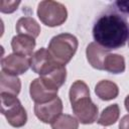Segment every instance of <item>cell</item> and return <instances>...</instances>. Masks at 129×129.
Returning a JSON list of instances; mask_svg holds the SVG:
<instances>
[{
  "instance_id": "cell-21",
  "label": "cell",
  "mask_w": 129,
  "mask_h": 129,
  "mask_svg": "<svg viewBox=\"0 0 129 129\" xmlns=\"http://www.w3.org/2000/svg\"><path fill=\"white\" fill-rule=\"evenodd\" d=\"M124 104H125V108L126 110L129 112V95L125 98V101H124Z\"/></svg>"
},
{
  "instance_id": "cell-18",
  "label": "cell",
  "mask_w": 129,
  "mask_h": 129,
  "mask_svg": "<svg viewBox=\"0 0 129 129\" xmlns=\"http://www.w3.org/2000/svg\"><path fill=\"white\" fill-rule=\"evenodd\" d=\"M19 4H20V1H5V0H2L0 2V10H1L2 13H12L17 9Z\"/></svg>"
},
{
  "instance_id": "cell-9",
  "label": "cell",
  "mask_w": 129,
  "mask_h": 129,
  "mask_svg": "<svg viewBox=\"0 0 129 129\" xmlns=\"http://www.w3.org/2000/svg\"><path fill=\"white\" fill-rule=\"evenodd\" d=\"M57 92L58 90L48 87L41 78L34 79L29 87L30 98L35 102V104H43L53 100L57 97Z\"/></svg>"
},
{
  "instance_id": "cell-19",
  "label": "cell",
  "mask_w": 129,
  "mask_h": 129,
  "mask_svg": "<svg viewBox=\"0 0 129 129\" xmlns=\"http://www.w3.org/2000/svg\"><path fill=\"white\" fill-rule=\"evenodd\" d=\"M112 6L120 13L129 14V1H116L112 4Z\"/></svg>"
},
{
  "instance_id": "cell-1",
  "label": "cell",
  "mask_w": 129,
  "mask_h": 129,
  "mask_svg": "<svg viewBox=\"0 0 129 129\" xmlns=\"http://www.w3.org/2000/svg\"><path fill=\"white\" fill-rule=\"evenodd\" d=\"M93 37L95 42L108 50L118 49L129 41V23L122 13L109 8L95 20Z\"/></svg>"
},
{
  "instance_id": "cell-6",
  "label": "cell",
  "mask_w": 129,
  "mask_h": 129,
  "mask_svg": "<svg viewBox=\"0 0 129 129\" xmlns=\"http://www.w3.org/2000/svg\"><path fill=\"white\" fill-rule=\"evenodd\" d=\"M60 66L61 64L57 63L50 55L49 51L44 47L36 50L30 57V68L35 74H38L40 77L52 73Z\"/></svg>"
},
{
  "instance_id": "cell-14",
  "label": "cell",
  "mask_w": 129,
  "mask_h": 129,
  "mask_svg": "<svg viewBox=\"0 0 129 129\" xmlns=\"http://www.w3.org/2000/svg\"><path fill=\"white\" fill-rule=\"evenodd\" d=\"M95 93L101 100L110 101L117 98L119 89L114 82H111L109 80H102L96 85Z\"/></svg>"
},
{
  "instance_id": "cell-5",
  "label": "cell",
  "mask_w": 129,
  "mask_h": 129,
  "mask_svg": "<svg viewBox=\"0 0 129 129\" xmlns=\"http://www.w3.org/2000/svg\"><path fill=\"white\" fill-rule=\"evenodd\" d=\"M37 16L40 21L49 27L61 25L68 18V11L63 4L46 0L41 1L37 6Z\"/></svg>"
},
{
  "instance_id": "cell-7",
  "label": "cell",
  "mask_w": 129,
  "mask_h": 129,
  "mask_svg": "<svg viewBox=\"0 0 129 129\" xmlns=\"http://www.w3.org/2000/svg\"><path fill=\"white\" fill-rule=\"evenodd\" d=\"M62 112V102L56 97L53 100L43 103V104H35L34 106V114L35 116L43 123L51 124Z\"/></svg>"
},
{
  "instance_id": "cell-4",
  "label": "cell",
  "mask_w": 129,
  "mask_h": 129,
  "mask_svg": "<svg viewBox=\"0 0 129 129\" xmlns=\"http://www.w3.org/2000/svg\"><path fill=\"white\" fill-rule=\"evenodd\" d=\"M1 113L5 116L7 122L15 128H20L26 124L27 114L24 107L16 96L1 93Z\"/></svg>"
},
{
  "instance_id": "cell-12",
  "label": "cell",
  "mask_w": 129,
  "mask_h": 129,
  "mask_svg": "<svg viewBox=\"0 0 129 129\" xmlns=\"http://www.w3.org/2000/svg\"><path fill=\"white\" fill-rule=\"evenodd\" d=\"M16 31L18 34H23L27 36H31L34 39L40 33V26L36 22V20L29 16L21 17L16 22Z\"/></svg>"
},
{
  "instance_id": "cell-8",
  "label": "cell",
  "mask_w": 129,
  "mask_h": 129,
  "mask_svg": "<svg viewBox=\"0 0 129 129\" xmlns=\"http://www.w3.org/2000/svg\"><path fill=\"white\" fill-rule=\"evenodd\" d=\"M1 68L6 74L13 76L22 75L30 68V58L28 56L11 53L1 59Z\"/></svg>"
},
{
  "instance_id": "cell-15",
  "label": "cell",
  "mask_w": 129,
  "mask_h": 129,
  "mask_svg": "<svg viewBox=\"0 0 129 129\" xmlns=\"http://www.w3.org/2000/svg\"><path fill=\"white\" fill-rule=\"evenodd\" d=\"M103 71L110 74H122L125 71V59L122 55L116 53H108L104 59Z\"/></svg>"
},
{
  "instance_id": "cell-16",
  "label": "cell",
  "mask_w": 129,
  "mask_h": 129,
  "mask_svg": "<svg viewBox=\"0 0 129 129\" xmlns=\"http://www.w3.org/2000/svg\"><path fill=\"white\" fill-rule=\"evenodd\" d=\"M119 115H120V108L118 104L110 105L103 110L99 119L97 120V123L102 126L113 125L119 119Z\"/></svg>"
},
{
  "instance_id": "cell-17",
  "label": "cell",
  "mask_w": 129,
  "mask_h": 129,
  "mask_svg": "<svg viewBox=\"0 0 129 129\" xmlns=\"http://www.w3.org/2000/svg\"><path fill=\"white\" fill-rule=\"evenodd\" d=\"M50 125L51 129H78L79 121L69 114H60Z\"/></svg>"
},
{
  "instance_id": "cell-13",
  "label": "cell",
  "mask_w": 129,
  "mask_h": 129,
  "mask_svg": "<svg viewBox=\"0 0 129 129\" xmlns=\"http://www.w3.org/2000/svg\"><path fill=\"white\" fill-rule=\"evenodd\" d=\"M21 89V82L17 76L9 75L3 71L0 74V91L1 93L17 96Z\"/></svg>"
},
{
  "instance_id": "cell-20",
  "label": "cell",
  "mask_w": 129,
  "mask_h": 129,
  "mask_svg": "<svg viewBox=\"0 0 129 129\" xmlns=\"http://www.w3.org/2000/svg\"><path fill=\"white\" fill-rule=\"evenodd\" d=\"M119 129H129V115H125L119 122Z\"/></svg>"
},
{
  "instance_id": "cell-2",
  "label": "cell",
  "mask_w": 129,
  "mask_h": 129,
  "mask_svg": "<svg viewBox=\"0 0 129 129\" xmlns=\"http://www.w3.org/2000/svg\"><path fill=\"white\" fill-rule=\"evenodd\" d=\"M69 96L78 121L82 124H92L98 120V107L92 102L89 87L84 81H76L71 86Z\"/></svg>"
},
{
  "instance_id": "cell-11",
  "label": "cell",
  "mask_w": 129,
  "mask_h": 129,
  "mask_svg": "<svg viewBox=\"0 0 129 129\" xmlns=\"http://www.w3.org/2000/svg\"><path fill=\"white\" fill-rule=\"evenodd\" d=\"M108 53H110V50L102 47L97 42H91L86 49L87 59L89 63L94 69H97L100 71H103L104 59Z\"/></svg>"
},
{
  "instance_id": "cell-10",
  "label": "cell",
  "mask_w": 129,
  "mask_h": 129,
  "mask_svg": "<svg viewBox=\"0 0 129 129\" xmlns=\"http://www.w3.org/2000/svg\"><path fill=\"white\" fill-rule=\"evenodd\" d=\"M11 47L13 53L24 56H30L32 55L33 49L35 47V39L31 36L17 34L11 40Z\"/></svg>"
},
{
  "instance_id": "cell-3",
  "label": "cell",
  "mask_w": 129,
  "mask_h": 129,
  "mask_svg": "<svg viewBox=\"0 0 129 129\" xmlns=\"http://www.w3.org/2000/svg\"><path fill=\"white\" fill-rule=\"evenodd\" d=\"M77 48L78 39L75 35L71 33H60L50 39L47 50L57 63L66 66L75 55Z\"/></svg>"
}]
</instances>
